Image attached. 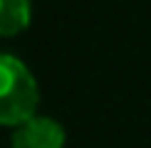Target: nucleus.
Returning a JSON list of instances; mask_svg holds the SVG:
<instances>
[{
  "label": "nucleus",
  "mask_w": 151,
  "mask_h": 148,
  "mask_svg": "<svg viewBox=\"0 0 151 148\" xmlns=\"http://www.w3.org/2000/svg\"><path fill=\"white\" fill-rule=\"evenodd\" d=\"M10 148H65V128L50 116H32L12 128Z\"/></svg>",
  "instance_id": "obj_2"
},
{
  "label": "nucleus",
  "mask_w": 151,
  "mask_h": 148,
  "mask_svg": "<svg viewBox=\"0 0 151 148\" xmlns=\"http://www.w3.org/2000/svg\"><path fill=\"white\" fill-rule=\"evenodd\" d=\"M32 20L30 0H0V37H15Z\"/></svg>",
  "instance_id": "obj_3"
},
{
  "label": "nucleus",
  "mask_w": 151,
  "mask_h": 148,
  "mask_svg": "<svg viewBox=\"0 0 151 148\" xmlns=\"http://www.w3.org/2000/svg\"><path fill=\"white\" fill-rule=\"evenodd\" d=\"M40 106V86L22 59L0 54V126H20Z\"/></svg>",
  "instance_id": "obj_1"
}]
</instances>
